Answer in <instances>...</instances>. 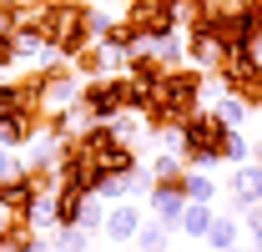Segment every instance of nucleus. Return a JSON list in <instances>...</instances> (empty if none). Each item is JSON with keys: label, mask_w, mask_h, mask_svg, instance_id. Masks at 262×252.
Returning <instances> with one entry per match:
<instances>
[{"label": "nucleus", "mask_w": 262, "mask_h": 252, "mask_svg": "<svg viewBox=\"0 0 262 252\" xmlns=\"http://www.w3.org/2000/svg\"><path fill=\"white\" fill-rule=\"evenodd\" d=\"M136 247H141V252H166V247H171V227H166V222H141Z\"/></svg>", "instance_id": "16"}, {"label": "nucleus", "mask_w": 262, "mask_h": 252, "mask_svg": "<svg viewBox=\"0 0 262 252\" xmlns=\"http://www.w3.org/2000/svg\"><path fill=\"white\" fill-rule=\"evenodd\" d=\"M212 252H227V247H237V212H217V222H212V232L202 237Z\"/></svg>", "instance_id": "14"}, {"label": "nucleus", "mask_w": 262, "mask_h": 252, "mask_svg": "<svg viewBox=\"0 0 262 252\" xmlns=\"http://www.w3.org/2000/svg\"><path fill=\"white\" fill-rule=\"evenodd\" d=\"M111 242H136V232H141V212L131 207V202H121V207H111L106 212V227H101Z\"/></svg>", "instance_id": "10"}, {"label": "nucleus", "mask_w": 262, "mask_h": 252, "mask_svg": "<svg viewBox=\"0 0 262 252\" xmlns=\"http://www.w3.org/2000/svg\"><path fill=\"white\" fill-rule=\"evenodd\" d=\"M101 46H106V51H116V56H131V51H141V46H146V35L136 31L131 20H111L106 35H101Z\"/></svg>", "instance_id": "11"}, {"label": "nucleus", "mask_w": 262, "mask_h": 252, "mask_svg": "<svg viewBox=\"0 0 262 252\" xmlns=\"http://www.w3.org/2000/svg\"><path fill=\"white\" fill-rule=\"evenodd\" d=\"M15 61H20V51H15V35L0 31V66H15Z\"/></svg>", "instance_id": "23"}, {"label": "nucleus", "mask_w": 262, "mask_h": 252, "mask_svg": "<svg viewBox=\"0 0 262 252\" xmlns=\"http://www.w3.org/2000/svg\"><path fill=\"white\" fill-rule=\"evenodd\" d=\"M257 157H262V146H257Z\"/></svg>", "instance_id": "25"}, {"label": "nucleus", "mask_w": 262, "mask_h": 252, "mask_svg": "<svg viewBox=\"0 0 262 252\" xmlns=\"http://www.w3.org/2000/svg\"><path fill=\"white\" fill-rule=\"evenodd\" d=\"M40 126H46V111H35V106H20V111H10V116H0V141L15 152V146H31L35 136H40Z\"/></svg>", "instance_id": "8"}, {"label": "nucleus", "mask_w": 262, "mask_h": 252, "mask_svg": "<svg viewBox=\"0 0 262 252\" xmlns=\"http://www.w3.org/2000/svg\"><path fill=\"white\" fill-rule=\"evenodd\" d=\"M35 76H40V111H66V106H76V101H81V81H76L71 61L40 66Z\"/></svg>", "instance_id": "5"}, {"label": "nucleus", "mask_w": 262, "mask_h": 252, "mask_svg": "<svg viewBox=\"0 0 262 252\" xmlns=\"http://www.w3.org/2000/svg\"><path fill=\"white\" fill-rule=\"evenodd\" d=\"M212 111H217V116H222L227 126H242V121H247V111H252V106H247V101H242L237 91H227V86L217 81V101H212Z\"/></svg>", "instance_id": "13"}, {"label": "nucleus", "mask_w": 262, "mask_h": 252, "mask_svg": "<svg viewBox=\"0 0 262 252\" xmlns=\"http://www.w3.org/2000/svg\"><path fill=\"white\" fill-rule=\"evenodd\" d=\"M207 76L212 71H202V66H177V71H166V81H162V91H157V101H162L166 111L182 121V116H192L196 106H202V91H207Z\"/></svg>", "instance_id": "2"}, {"label": "nucleus", "mask_w": 262, "mask_h": 252, "mask_svg": "<svg viewBox=\"0 0 262 252\" xmlns=\"http://www.w3.org/2000/svg\"><path fill=\"white\" fill-rule=\"evenodd\" d=\"M76 111L86 121H116V116H126V76H91L81 86Z\"/></svg>", "instance_id": "3"}, {"label": "nucleus", "mask_w": 262, "mask_h": 252, "mask_svg": "<svg viewBox=\"0 0 262 252\" xmlns=\"http://www.w3.org/2000/svg\"><path fill=\"white\" fill-rule=\"evenodd\" d=\"M56 252H91V232L86 227H56Z\"/></svg>", "instance_id": "18"}, {"label": "nucleus", "mask_w": 262, "mask_h": 252, "mask_svg": "<svg viewBox=\"0 0 262 252\" xmlns=\"http://www.w3.org/2000/svg\"><path fill=\"white\" fill-rule=\"evenodd\" d=\"M227 252H257V247H252V242H247V247H242V242H237V247H227Z\"/></svg>", "instance_id": "24"}, {"label": "nucleus", "mask_w": 262, "mask_h": 252, "mask_svg": "<svg viewBox=\"0 0 262 252\" xmlns=\"http://www.w3.org/2000/svg\"><path fill=\"white\" fill-rule=\"evenodd\" d=\"M146 202H151V212H157V222H166V227H177L182 222V212H187V177H171V182H157V187L146 192Z\"/></svg>", "instance_id": "7"}, {"label": "nucleus", "mask_w": 262, "mask_h": 252, "mask_svg": "<svg viewBox=\"0 0 262 252\" xmlns=\"http://www.w3.org/2000/svg\"><path fill=\"white\" fill-rule=\"evenodd\" d=\"M76 227H86V232L106 227V212H101V197H86V207H81V222H76Z\"/></svg>", "instance_id": "21"}, {"label": "nucleus", "mask_w": 262, "mask_h": 252, "mask_svg": "<svg viewBox=\"0 0 262 252\" xmlns=\"http://www.w3.org/2000/svg\"><path fill=\"white\" fill-rule=\"evenodd\" d=\"M252 157H257V146L242 136V126H232L227 136H222V161L227 166H242V161H252Z\"/></svg>", "instance_id": "15"}, {"label": "nucleus", "mask_w": 262, "mask_h": 252, "mask_svg": "<svg viewBox=\"0 0 262 252\" xmlns=\"http://www.w3.org/2000/svg\"><path fill=\"white\" fill-rule=\"evenodd\" d=\"M126 76H136V81H141V86H151V91H162L166 66H162V56L151 51V40H146L141 51H131V56H126Z\"/></svg>", "instance_id": "9"}, {"label": "nucleus", "mask_w": 262, "mask_h": 252, "mask_svg": "<svg viewBox=\"0 0 262 252\" xmlns=\"http://www.w3.org/2000/svg\"><path fill=\"white\" fill-rule=\"evenodd\" d=\"M151 51L162 56V66H166V71H177V66H187V61H192V56H187V40H182V35H166V40H151Z\"/></svg>", "instance_id": "17"}, {"label": "nucleus", "mask_w": 262, "mask_h": 252, "mask_svg": "<svg viewBox=\"0 0 262 252\" xmlns=\"http://www.w3.org/2000/svg\"><path fill=\"white\" fill-rule=\"evenodd\" d=\"M232 126L217 116V111H207V106H196L192 116H182V157L187 166L196 172H212L217 161H222V136H227Z\"/></svg>", "instance_id": "1"}, {"label": "nucleus", "mask_w": 262, "mask_h": 252, "mask_svg": "<svg viewBox=\"0 0 262 252\" xmlns=\"http://www.w3.org/2000/svg\"><path fill=\"white\" fill-rule=\"evenodd\" d=\"M20 106H31L26 81H0V116H10V111H20ZM35 111H40V106H35Z\"/></svg>", "instance_id": "20"}, {"label": "nucleus", "mask_w": 262, "mask_h": 252, "mask_svg": "<svg viewBox=\"0 0 262 252\" xmlns=\"http://www.w3.org/2000/svg\"><path fill=\"white\" fill-rule=\"evenodd\" d=\"M187 197H192V202H217V182H212V172L187 166Z\"/></svg>", "instance_id": "19"}, {"label": "nucleus", "mask_w": 262, "mask_h": 252, "mask_svg": "<svg viewBox=\"0 0 262 252\" xmlns=\"http://www.w3.org/2000/svg\"><path fill=\"white\" fill-rule=\"evenodd\" d=\"M242 217H247V237H252V247L262 252V202H257V207H247Z\"/></svg>", "instance_id": "22"}, {"label": "nucleus", "mask_w": 262, "mask_h": 252, "mask_svg": "<svg viewBox=\"0 0 262 252\" xmlns=\"http://www.w3.org/2000/svg\"><path fill=\"white\" fill-rule=\"evenodd\" d=\"M262 202V161H242V166H232L227 177V212H247V207H257Z\"/></svg>", "instance_id": "6"}, {"label": "nucleus", "mask_w": 262, "mask_h": 252, "mask_svg": "<svg viewBox=\"0 0 262 252\" xmlns=\"http://www.w3.org/2000/svg\"><path fill=\"white\" fill-rule=\"evenodd\" d=\"M212 222H217V207H212V202H187V212H182V222H177V232H182V237H207Z\"/></svg>", "instance_id": "12"}, {"label": "nucleus", "mask_w": 262, "mask_h": 252, "mask_svg": "<svg viewBox=\"0 0 262 252\" xmlns=\"http://www.w3.org/2000/svg\"><path fill=\"white\" fill-rule=\"evenodd\" d=\"M227 91H237L252 111L262 106V56H257V46H242V51H232L227 56V66L222 71H212Z\"/></svg>", "instance_id": "4"}]
</instances>
